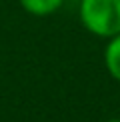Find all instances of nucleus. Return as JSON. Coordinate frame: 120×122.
Returning a JSON list of instances; mask_svg holds the SVG:
<instances>
[{"label": "nucleus", "instance_id": "1", "mask_svg": "<svg viewBox=\"0 0 120 122\" xmlns=\"http://www.w3.org/2000/svg\"><path fill=\"white\" fill-rule=\"evenodd\" d=\"M84 28L100 38L120 34V0H80Z\"/></svg>", "mask_w": 120, "mask_h": 122}, {"label": "nucleus", "instance_id": "3", "mask_svg": "<svg viewBox=\"0 0 120 122\" xmlns=\"http://www.w3.org/2000/svg\"><path fill=\"white\" fill-rule=\"evenodd\" d=\"M20 4H22V8L28 14H34V16H50L56 10H60L64 0H20Z\"/></svg>", "mask_w": 120, "mask_h": 122}, {"label": "nucleus", "instance_id": "4", "mask_svg": "<svg viewBox=\"0 0 120 122\" xmlns=\"http://www.w3.org/2000/svg\"><path fill=\"white\" fill-rule=\"evenodd\" d=\"M108 122H120V120H108Z\"/></svg>", "mask_w": 120, "mask_h": 122}, {"label": "nucleus", "instance_id": "2", "mask_svg": "<svg viewBox=\"0 0 120 122\" xmlns=\"http://www.w3.org/2000/svg\"><path fill=\"white\" fill-rule=\"evenodd\" d=\"M104 64H106L110 76L120 82V34L110 38L106 50H104Z\"/></svg>", "mask_w": 120, "mask_h": 122}]
</instances>
